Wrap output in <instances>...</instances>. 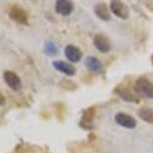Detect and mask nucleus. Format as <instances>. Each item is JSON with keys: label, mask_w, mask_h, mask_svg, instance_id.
Instances as JSON below:
<instances>
[{"label": "nucleus", "mask_w": 153, "mask_h": 153, "mask_svg": "<svg viewBox=\"0 0 153 153\" xmlns=\"http://www.w3.org/2000/svg\"><path fill=\"white\" fill-rule=\"evenodd\" d=\"M110 11L120 19H128L129 8L122 0H111L110 1Z\"/></svg>", "instance_id": "obj_3"}, {"label": "nucleus", "mask_w": 153, "mask_h": 153, "mask_svg": "<svg viewBox=\"0 0 153 153\" xmlns=\"http://www.w3.org/2000/svg\"><path fill=\"white\" fill-rule=\"evenodd\" d=\"M43 50H44V53H45L47 55H49V56H54V55H56V54H57V51H59V49H57L56 44H55L54 42H51V41L45 42Z\"/></svg>", "instance_id": "obj_15"}, {"label": "nucleus", "mask_w": 153, "mask_h": 153, "mask_svg": "<svg viewBox=\"0 0 153 153\" xmlns=\"http://www.w3.org/2000/svg\"><path fill=\"white\" fill-rule=\"evenodd\" d=\"M74 10V4L72 0H56L55 2V11L62 17H67L72 14Z\"/></svg>", "instance_id": "obj_6"}, {"label": "nucleus", "mask_w": 153, "mask_h": 153, "mask_svg": "<svg viewBox=\"0 0 153 153\" xmlns=\"http://www.w3.org/2000/svg\"><path fill=\"white\" fill-rule=\"evenodd\" d=\"M8 16L17 24L29 25V16H27L26 11L22 6H19V5H12V6H10V8H8Z\"/></svg>", "instance_id": "obj_2"}, {"label": "nucleus", "mask_w": 153, "mask_h": 153, "mask_svg": "<svg viewBox=\"0 0 153 153\" xmlns=\"http://www.w3.org/2000/svg\"><path fill=\"white\" fill-rule=\"evenodd\" d=\"M134 90L137 96L153 99V82L146 76H139L135 80Z\"/></svg>", "instance_id": "obj_1"}, {"label": "nucleus", "mask_w": 153, "mask_h": 153, "mask_svg": "<svg viewBox=\"0 0 153 153\" xmlns=\"http://www.w3.org/2000/svg\"><path fill=\"white\" fill-rule=\"evenodd\" d=\"M93 12H94V14L100 19V20H110V17H111V14H110V7H108V5L105 4V2H98V4H96L94 5V7H93Z\"/></svg>", "instance_id": "obj_12"}, {"label": "nucleus", "mask_w": 153, "mask_h": 153, "mask_svg": "<svg viewBox=\"0 0 153 153\" xmlns=\"http://www.w3.org/2000/svg\"><path fill=\"white\" fill-rule=\"evenodd\" d=\"M93 45L100 53H109L111 50V42L104 33H96L93 37Z\"/></svg>", "instance_id": "obj_4"}, {"label": "nucleus", "mask_w": 153, "mask_h": 153, "mask_svg": "<svg viewBox=\"0 0 153 153\" xmlns=\"http://www.w3.org/2000/svg\"><path fill=\"white\" fill-rule=\"evenodd\" d=\"M4 80L8 85V87H11L13 91H18L22 87V80H20L19 75L12 71L4 72Z\"/></svg>", "instance_id": "obj_7"}, {"label": "nucleus", "mask_w": 153, "mask_h": 153, "mask_svg": "<svg viewBox=\"0 0 153 153\" xmlns=\"http://www.w3.org/2000/svg\"><path fill=\"white\" fill-rule=\"evenodd\" d=\"M60 84H61V87H63V88H66V90H75V88H76V86H75L74 82H72V81H69V80H66V79L61 80Z\"/></svg>", "instance_id": "obj_16"}, {"label": "nucleus", "mask_w": 153, "mask_h": 153, "mask_svg": "<svg viewBox=\"0 0 153 153\" xmlns=\"http://www.w3.org/2000/svg\"><path fill=\"white\" fill-rule=\"evenodd\" d=\"M115 92L123 99L127 102H139V96L136 94V92H133L129 87L124 86V85H120L116 87Z\"/></svg>", "instance_id": "obj_10"}, {"label": "nucleus", "mask_w": 153, "mask_h": 153, "mask_svg": "<svg viewBox=\"0 0 153 153\" xmlns=\"http://www.w3.org/2000/svg\"><path fill=\"white\" fill-rule=\"evenodd\" d=\"M151 61H152V63H153V54H152V57H151Z\"/></svg>", "instance_id": "obj_18"}, {"label": "nucleus", "mask_w": 153, "mask_h": 153, "mask_svg": "<svg viewBox=\"0 0 153 153\" xmlns=\"http://www.w3.org/2000/svg\"><path fill=\"white\" fill-rule=\"evenodd\" d=\"M53 67L63 73L65 75H68V76H72L75 74V67L71 63V62H66V61H62V60H57V61H53Z\"/></svg>", "instance_id": "obj_11"}, {"label": "nucleus", "mask_w": 153, "mask_h": 153, "mask_svg": "<svg viewBox=\"0 0 153 153\" xmlns=\"http://www.w3.org/2000/svg\"><path fill=\"white\" fill-rule=\"evenodd\" d=\"M5 104V97H4V94L0 92V105H4Z\"/></svg>", "instance_id": "obj_17"}, {"label": "nucleus", "mask_w": 153, "mask_h": 153, "mask_svg": "<svg viewBox=\"0 0 153 153\" xmlns=\"http://www.w3.org/2000/svg\"><path fill=\"white\" fill-rule=\"evenodd\" d=\"M96 116V108L94 106H90L87 108L84 112H82V116H81V120H80V127L82 129H86V130H90L93 128V118Z\"/></svg>", "instance_id": "obj_5"}, {"label": "nucleus", "mask_w": 153, "mask_h": 153, "mask_svg": "<svg viewBox=\"0 0 153 153\" xmlns=\"http://www.w3.org/2000/svg\"><path fill=\"white\" fill-rule=\"evenodd\" d=\"M65 56H66V59H67L71 63H76V62H79V61L81 60L82 53H81V50H80L76 45H74V44H68V45H66V48H65Z\"/></svg>", "instance_id": "obj_8"}, {"label": "nucleus", "mask_w": 153, "mask_h": 153, "mask_svg": "<svg viewBox=\"0 0 153 153\" xmlns=\"http://www.w3.org/2000/svg\"><path fill=\"white\" fill-rule=\"evenodd\" d=\"M115 121L121 127H124V128H128V129H131V128H135L136 127V120L133 116H130V115H128L126 112H118V114H116Z\"/></svg>", "instance_id": "obj_9"}, {"label": "nucleus", "mask_w": 153, "mask_h": 153, "mask_svg": "<svg viewBox=\"0 0 153 153\" xmlns=\"http://www.w3.org/2000/svg\"><path fill=\"white\" fill-rule=\"evenodd\" d=\"M137 115L142 121H145L147 123H153V109L147 108V106H142L139 109Z\"/></svg>", "instance_id": "obj_14"}, {"label": "nucleus", "mask_w": 153, "mask_h": 153, "mask_svg": "<svg viewBox=\"0 0 153 153\" xmlns=\"http://www.w3.org/2000/svg\"><path fill=\"white\" fill-rule=\"evenodd\" d=\"M85 66L87 67V69H90L93 73H100L103 69L102 62L94 56H87L85 59Z\"/></svg>", "instance_id": "obj_13"}]
</instances>
